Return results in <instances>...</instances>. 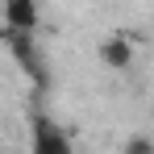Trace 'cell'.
I'll use <instances>...</instances> for the list:
<instances>
[{
	"mask_svg": "<svg viewBox=\"0 0 154 154\" xmlns=\"http://www.w3.org/2000/svg\"><path fill=\"white\" fill-rule=\"evenodd\" d=\"M0 21H4L8 33H33L42 25V8L33 0H4L0 4Z\"/></svg>",
	"mask_w": 154,
	"mask_h": 154,
	"instance_id": "1",
	"label": "cell"
},
{
	"mask_svg": "<svg viewBox=\"0 0 154 154\" xmlns=\"http://www.w3.org/2000/svg\"><path fill=\"white\" fill-rule=\"evenodd\" d=\"M4 42H8L13 58L25 67L29 75L38 79V83H46V67H42V54H38V42H33V33H8Z\"/></svg>",
	"mask_w": 154,
	"mask_h": 154,
	"instance_id": "2",
	"label": "cell"
},
{
	"mask_svg": "<svg viewBox=\"0 0 154 154\" xmlns=\"http://www.w3.org/2000/svg\"><path fill=\"white\" fill-rule=\"evenodd\" d=\"M133 58H137V50H133V38L129 33H112V38L100 42V63L108 71H129Z\"/></svg>",
	"mask_w": 154,
	"mask_h": 154,
	"instance_id": "3",
	"label": "cell"
},
{
	"mask_svg": "<svg viewBox=\"0 0 154 154\" xmlns=\"http://www.w3.org/2000/svg\"><path fill=\"white\" fill-rule=\"evenodd\" d=\"M33 154H71L67 133L54 125L50 117H38L33 121Z\"/></svg>",
	"mask_w": 154,
	"mask_h": 154,
	"instance_id": "4",
	"label": "cell"
},
{
	"mask_svg": "<svg viewBox=\"0 0 154 154\" xmlns=\"http://www.w3.org/2000/svg\"><path fill=\"white\" fill-rule=\"evenodd\" d=\"M121 154H154V137L150 133H129L121 142Z\"/></svg>",
	"mask_w": 154,
	"mask_h": 154,
	"instance_id": "5",
	"label": "cell"
},
{
	"mask_svg": "<svg viewBox=\"0 0 154 154\" xmlns=\"http://www.w3.org/2000/svg\"><path fill=\"white\" fill-rule=\"evenodd\" d=\"M0 38H8V29H4V21H0Z\"/></svg>",
	"mask_w": 154,
	"mask_h": 154,
	"instance_id": "6",
	"label": "cell"
}]
</instances>
